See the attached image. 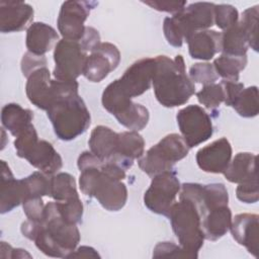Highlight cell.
Segmentation results:
<instances>
[{"instance_id": "cell-9", "label": "cell", "mask_w": 259, "mask_h": 259, "mask_svg": "<svg viewBox=\"0 0 259 259\" xmlns=\"http://www.w3.org/2000/svg\"><path fill=\"white\" fill-rule=\"evenodd\" d=\"M180 188L179 179L173 170L160 173L152 177L151 184L144 194V203L152 212L167 217Z\"/></svg>"}, {"instance_id": "cell-7", "label": "cell", "mask_w": 259, "mask_h": 259, "mask_svg": "<svg viewBox=\"0 0 259 259\" xmlns=\"http://www.w3.org/2000/svg\"><path fill=\"white\" fill-rule=\"evenodd\" d=\"M16 155L25 159L40 172L53 176L63 166V160L53 145L46 140H38L32 123L21 132L14 141Z\"/></svg>"}, {"instance_id": "cell-41", "label": "cell", "mask_w": 259, "mask_h": 259, "mask_svg": "<svg viewBox=\"0 0 259 259\" xmlns=\"http://www.w3.org/2000/svg\"><path fill=\"white\" fill-rule=\"evenodd\" d=\"M41 67H47V59L45 56H36L29 52L23 55L21 61V71L24 77L27 78L33 71Z\"/></svg>"}, {"instance_id": "cell-6", "label": "cell", "mask_w": 259, "mask_h": 259, "mask_svg": "<svg viewBox=\"0 0 259 259\" xmlns=\"http://www.w3.org/2000/svg\"><path fill=\"white\" fill-rule=\"evenodd\" d=\"M167 218L179 245L197 258L205 240L201 228L202 213L198 206L188 198L179 197V201L170 207Z\"/></svg>"}, {"instance_id": "cell-26", "label": "cell", "mask_w": 259, "mask_h": 259, "mask_svg": "<svg viewBox=\"0 0 259 259\" xmlns=\"http://www.w3.org/2000/svg\"><path fill=\"white\" fill-rule=\"evenodd\" d=\"M32 119L33 112L17 103H8L2 107V125L15 138L31 123Z\"/></svg>"}, {"instance_id": "cell-19", "label": "cell", "mask_w": 259, "mask_h": 259, "mask_svg": "<svg viewBox=\"0 0 259 259\" xmlns=\"http://www.w3.org/2000/svg\"><path fill=\"white\" fill-rule=\"evenodd\" d=\"M1 191H0V212L6 213L22 204L27 196L23 179H15L9 166L1 161Z\"/></svg>"}, {"instance_id": "cell-10", "label": "cell", "mask_w": 259, "mask_h": 259, "mask_svg": "<svg viewBox=\"0 0 259 259\" xmlns=\"http://www.w3.org/2000/svg\"><path fill=\"white\" fill-rule=\"evenodd\" d=\"M176 120L181 137L189 149L204 143L213 134L211 118L199 105L183 107L177 112Z\"/></svg>"}, {"instance_id": "cell-34", "label": "cell", "mask_w": 259, "mask_h": 259, "mask_svg": "<svg viewBox=\"0 0 259 259\" xmlns=\"http://www.w3.org/2000/svg\"><path fill=\"white\" fill-rule=\"evenodd\" d=\"M197 100L208 109H214L225 101L224 88L221 83L204 85L197 93Z\"/></svg>"}, {"instance_id": "cell-44", "label": "cell", "mask_w": 259, "mask_h": 259, "mask_svg": "<svg viewBox=\"0 0 259 259\" xmlns=\"http://www.w3.org/2000/svg\"><path fill=\"white\" fill-rule=\"evenodd\" d=\"M79 42L85 52H92L101 42L100 34L94 27L86 26L84 35Z\"/></svg>"}, {"instance_id": "cell-29", "label": "cell", "mask_w": 259, "mask_h": 259, "mask_svg": "<svg viewBox=\"0 0 259 259\" xmlns=\"http://www.w3.org/2000/svg\"><path fill=\"white\" fill-rule=\"evenodd\" d=\"M247 65V56H229L222 54L220 57L214 59L213 68L218 76L222 77L223 80L238 82L240 72L245 69Z\"/></svg>"}, {"instance_id": "cell-2", "label": "cell", "mask_w": 259, "mask_h": 259, "mask_svg": "<svg viewBox=\"0 0 259 259\" xmlns=\"http://www.w3.org/2000/svg\"><path fill=\"white\" fill-rule=\"evenodd\" d=\"M152 85L156 99L165 107L183 105L195 93V85L186 74L181 55H177L173 60L167 56L155 58Z\"/></svg>"}, {"instance_id": "cell-3", "label": "cell", "mask_w": 259, "mask_h": 259, "mask_svg": "<svg viewBox=\"0 0 259 259\" xmlns=\"http://www.w3.org/2000/svg\"><path fill=\"white\" fill-rule=\"evenodd\" d=\"M36 248L45 255L55 258H67L80 242L77 225L67 223L61 215L56 201L45 205L42 220L32 239Z\"/></svg>"}, {"instance_id": "cell-32", "label": "cell", "mask_w": 259, "mask_h": 259, "mask_svg": "<svg viewBox=\"0 0 259 259\" xmlns=\"http://www.w3.org/2000/svg\"><path fill=\"white\" fill-rule=\"evenodd\" d=\"M26 187L27 198H35L42 196H50L51 194V177L49 175L35 171L29 176L22 178Z\"/></svg>"}, {"instance_id": "cell-35", "label": "cell", "mask_w": 259, "mask_h": 259, "mask_svg": "<svg viewBox=\"0 0 259 259\" xmlns=\"http://www.w3.org/2000/svg\"><path fill=\"white\" fill-rule=\"evenodd\" d=\"M214 24L225 30L239 21V12L230 4H218L213 8Z\"/></svg>"}, {"instance_id": "cell-37", "label": "cell", "mask_w": 259, "mask_h": 259, "mask_svg": "<svg viewBox=\"0 0 259 259\" xmlns=\"http://www.w3.org/2000/svg\"><path fill=\"white\" fill-rule=\"evenodd\" d=\"M56 203L62 218L67 223L77 225L81 222L83 217V203L80 197L64 202L56 201Z\"/></svg>"}, {"instance_id": "cell-14", "label": "cell", "mask_w": 259, "mask_h": 259, "mask_svg": "<svg viewBox=\"0 0 259 259\" xmlns=\"http://www.w3.org/2000/svg\"><path fill=\"white\" fill-rule=\"evenodd\" d=\"M154 72L155 58H143L133 63L117 80L122 90L134 98L150 89Z\"/></svg>"}, {"instance_id": "cell-45", "label": "cell", "mask_w": 259, "mask_h": 259, "mask_svg": "<svg viewBox=\"0 0 259 259\" xmlns=\"http://www.w3.org/2000/svg\"><path fill=\"white\" fill-rule=\"evenodd\" d=\"M67 258H100V255L92 247L81 246L71 252Z\"/></svg>"}, {"instance_id": "cell-17", "label": "cell", "mask_w": 259, "mask_h": 259, "mask_svg": "<svg viewBox=\"0 0 259 259\" xmlns=\"http://www.w3.org/2000/svg\"><path fill=\"white\" fill-rule=\"evenodd\" d=\"M33 8L23 1L0 2V31L3 33L21 31L32 21Z\"/></svg>"}, {"instance_id": "cell-31", "label": "cell", "mask_w": 259, "mask_h": 259, "mask_svg": "<svg viewBox=\"0 0 259 259\" xmlns=\"http://www.w3.org/2000/svg\"><path fill=\"white\" fill-rule=\"evenodd\" d=\"M232 107L242 117H255L259 112L257 86L244 88Z\"/></svg>"}, {"instance_id": "cell-43", "label": "cell", "mask_w": 259, "mask_h": 259, "mask_svg": "<svg viewBox=\"0 0 259 259\" xmlns=\"http://www.w3.org/2000/svg\"><path fill=\"white\" fill-rule=\"evenodd\" d=\"M221 84L224 88V93H225L224 103L227 106H233L236 99L244 89V84L241 82H233V81H227V80H222Z\"/></svg>"}, {"instance_id": "cell-13", "label": "cell", "mask_w": 259, "mask_h": 259, "mask_svg": "<svg viewBox=\"0 0 259 259\" xmlns=\"http://www.w3.org/2000/svg\"><path fill=\"white\" fill-rule=\"evenodd\" d=\"M120 62V53L110 42H100L87 56L82 75L90 82L98 83L114 71Z\"/></svg>"}, {"instance_id": "cell-12", "label": "cell", "mask_w": 259, "mask_h": 259, "mask_svg": "<svg viewBox=\"0 0 259 259\" xmlns=\"http://www.w3.org/2000/svg\"><path fill=\"white\" fill-rule=\"evenodd\" d=\"M95 1H65L60 9L57 24L63 38L79 41L84 35V22L90 11L97 6Z\"/></svg>"}, {"instance_id": "cell-22", "label": "cell", "mask_w": 259, "mask_h": 259, "mask_svg": "<svg viewBox=\"0 0 259 259\" xmlns=\"http://www.w3.org/2000/svg\"><path fill=\"white\" fill-rule=\"evenodd\" d=\"M59 41V34L51 25L44 22H33L26 30L25 45L27 52L45 56Z\"/></svg>"}, {"instance_id": "cell-46", "label": "cell", "mask_w": 259, "mask_h": 259, "mask_svg": "<svg viewBox=\"0 0 259 259\" xmlns=\"http://www.w3.org/2000/svg\"><path fill=\"white\" fill-rule=\"evenodd\" d=\"M31 258L30 254H28L25 250L23 249H12L11 252V258Z\"/></svg>"}, {"instance_id": "cell-8", "label": "cell", "mask_w": 259, "mask_h": 259, "mask_svg": "<svg viewBox=\"0 0 259 259\" xmlns=\"http://www.w3.org/2000/svg\"><path fill=\"white\" fill-rule=\"evenodd\" d=\"M189 148L178 134H169L151 147L139 160L141 170L150 177L173 170L174 165L188 155Z\"/></svg>"}, {"instance_id": "cell-42", "label": "cell", "mask_w": 259, "mask_h": 259, "mask_svg": "<svg viewBox=\"0 0 259 259\" xmlns=\"http://www.w3.org/2000/svg\"><path fill=\"white\" fill-rule=\"evenodd\" d=\"M143 3L155 10L171 13L173 15L182 11L187 4L186 1H143Z\"/></svg>"}, {"instance_id": "cell-16", "label": "cell", "mask_w": 259, "mask_h": 259, "mask_svg": "<svg viewBox=\"0 0 259 259\" xmlns=\"http://www.w3.org/2000/svg\"><path fill=\"white\" fill-rule=\"evenodd\" d=\"M25 92L28 100L37 108L48 110L55 100L54 80L51 79L47 67L33 71L28 77L25 85Z\"/></svg>"}, {"instance_id": "cell-36", "label": "cell", "mask_w": 259, "mask_h": 259, "mask_svg": "<svg viewBox=\"0 0 259 259\" xmlns=\"http://www.w3.org/2000/svg\"><path fill=\"white\" fill-rule=\"evenodd\" d=\"M189 78L194 83H200L203 86L215 83L219 76L210 63H196L189 69Z\"/></svg>"}, {"instance_id": "cell-20", "label": "cell", "mask_w": 259, "mask_h": 259, "mask_svg": "<svg viewBox=\"0 0 259 259\" xmlns=\"http://www.w3.org/2000/svg\"><path fill=\"white\" fill-rule=\"evenodd\" d=\"M145 153V140L135 131L118 133L116 155L113 164L123 170L131 168L135 160H139Z\"/></svg>"}, {"instance_id": "cell-4", "label": "cell", "mask_w": 259, "mask_h": 259, "mask_svg": "<svg viewBox=\"0 0 259 259\" xmlns=\"http://www.w3.org/2000/svg\"><path fill=\"white\" fill-rule=\"evenodd\" d=\"M55 135L62 141H72L84 134L91 123L90 111L79 93L58 98L47 110Z\"/></svg>"}, {"instance_id": "cell-27", "label": "cell", "mask_w": 259, "mask_h": 259, "mask_svg": "<svg viewBox=\"0 0 259 259\" xmlns=\"http://www.w3.org/2000/svg\"><path fill=\"white\" fill-rule=\"evenodd\" d=\"M222 54L229 56H247L249 49L246 32L238 21L234 25L225 29L222 33Z\"/></svg>"}, {"instance_id": "cell-23", "label": "cell", "mask_w": 259, "mask_h": 259, "mask_svg": "<svg viewBox=\"0 0 259 259\" xmlns=\"http://www.w3.org/2000/svg\"><path fill=\"white\" fill-rule=\"evenodd\" d=\"M117 136L118 133L108 126H95L88 141L90 152L101 161L112 163L116 155Z\"/></svg>"}, {"instance_id": "cell-25", "label": "cell", "mask_w": 259, "mask_h": 259, "mask_svg": "<svg viewBox=\"0 0 259 259\" xmlns=\"http://www.w3.org/2000/svg\"><path fill=\"white\" fill-rule=\"evenodd\" d=\"M232 211L228 205L219 206L205 213L201 222L204 239L217 241L230 231L232 225Z\"/></svg>"}, {"instance_id": "cell-33", "label": "cell", "mask_w": 259, "mask_h": 259, "mask_svg": "<svg viewBox=\"0 0 259 259\" xmlns=\"http://www.w3.org/2000/svg\"><path fill=\"white\" fill-rule=\"evenodd\" d=\"M258 5H255L244 10L242 18L239 21L246 32L249 48L255 52L258 51Z\"/></svg>"}, {"instance_id": "cell-18", "label": "cell", "mask_w": 259, "mask_h": 259, "mask_svg": "<svg viewBox=\"0 0 259 259\" xmlns=\"http://www.w3.org/2000/svg\"><path fill=\"white\" fill-rule=\"evenodd\" d=\"M259 217L255 213H239L235 215L230 228L236 242L244 246L254 257L259 254Z\"/></svg>"}, {"instance_id": "cell-39", "label": "cell", "mask_w": 259, "mask_h": 259, "mask_svg": "<svg viewBox=\"0 0 259 259\" xmlns=\"http://www.w3.org/2000/svg\"><path fill=\"white\" fill-rule=\"evenodd\" d=\"M237 198L244 203H255L259 199L258 180L238 184L236 189Z\"/></svg>"}, {"instance_id": "cell-21", "label": "cell", "mask_w": 259, "mask_h": 259, "mask_svg": "<svg viewBox=\"0 0 259 259\" xmlns=\"http://www.w3.org/2000/svg\"><path fill=\"white\" fill-rule=\"evenodd\" d=\"M192 59L208 61L222 50V34L215 30L205 29L192 34L186 41Z\"/></svg>"}, {"instance_id": "cell-38", "label": "cell", "mask_w": 259, "mask_h": 259, "mask_svg": "<svg viewBox=\"0 0 259 259\" xmlns=\"http://www.w3.org/2000/svg\"><path fill=\"white\" fill-rule=\"evenodd\" d=\"M153 257H170V258H190L196 259V257L190 252L183 249L180 245H176L173 242H160L153 250Z\"/></svg>"}, {"instance_id": "cell-28", "label": "cell", "mask_w": 259, "mask_h": 259, "mask_svg": "<svg viewBox=\"0 0 259 259\" xmlns=\"http://www.w3.org/2000/svg\"><path fill=\"white\" fill-rule=\"evenodd\" d=\"M50 196L59 202L79 198L74 176L66 172H60L51 177Z\"/></svg>"}, {"instance_id": "cell-5", "label": "cell", "mask_w": 259, "mask_h": 259, "mask_svg": "<svg viewBox=\"0 0 259 259\" xmlns=\"http://www.w3.org/2000/svg\"><path fill=\"white\" fill-rule=\"evenodd\" d=\"M214 5L209 2H195L171 17H166L163 31L168 44L180 48L195 32L211 27L214 24Z\"/></svg>"}, {"instance_id": "cell-1", "label": "cell", "mask_w": 259, "mask_h": 259, "mask_svg": "<svg viewBox=\"0 0 259 259\" xmlns=\"http://www.w3.org/2000/svg\"><path fill=\"white\" fill-rule=\"evenodd\" d=\"M77 166L80 170L79 187L86 196L96 198L109 211H118L125 205L127 188L121 182L125 178V170L101 161L89 151L78 157Z\"/></svg>"}, {"instance_id": "cell-24", "label": "cell", "mask_w": 259, "mask_h": 259, "mask_svg": "<svg viewBox=\"0 0 259 259\" xmlns=\"http://www.w3.org/2000/svg\"><path fill=\"white\" fill-rule=\"evenodd\" d=\"M256 155L249 152L238 153L231 160L228 168L223 173L226 179L232 183L242 184L257 179Z\"/></svg>"}, {"instance_id": "cell-11", "label": "cell", "mask_w": 259, "mask_h": 259, "mask_svg": "<svg viewBox=\"0 0 259 259\" xmlns=\"http://www.w3.org/2000/svg\"><path fill=\"white\" fill-rule=\"evenodd\" d=\"M80 42L76 40L61 39L54 50L55 68L53 75L56 80L74 81L82 73L87 58Z\"/></svg>"}, {"instance_id": "cell-15", "label": "cell", "mask_w": 259, "mask_h": 259, "mask_svg": "<svg viewBox=\"0 0 259 259\" xmlns=\"http://www.w3.org/2000/svg\"><path fill=\"white\" fill-rule=\"evenodd\" d=\"M195 159L202 171L223 174L232 160V146L229 140L223 137L199 149Z\"/></svg>"}, {"instance_id": "cell-30", "label": "cell", "mask_w": 259, "mask_h": 259, "mask_svg": "<svg viewBox=\"0 0 259 259\" xmlns=\"http://www.w3.org/2000/svg\"><path fill=\"white\" fill-rule=\"evenodd\" d=\"M117 121L130 131H142L148 124L149 110L142 104L133 102L125 110L115 116Z\"/></svg>"}, {"instance_id": "cell-40", "label": "cell", "mask_w": 259, "mask_h": 259, "mask_svg": "<svg viewBox=\"0 0 259 259\" xmlns=\"http://www.w3.org/2000/svg\"><path fill=\"white\" fill-rule=\"evenodd\" d=\"M45 205L46 204L44 203L41 197L27 198L22 202L23 211L26 218L34 222H40L42 220Z\"/></svg>"}]
</instances>
